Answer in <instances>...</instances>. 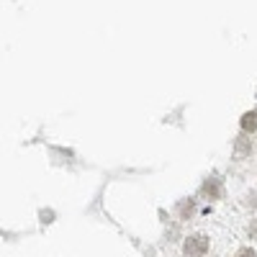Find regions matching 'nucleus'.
<instances>
[{
  "label": "nucleus",
  "mask_w": 257,
  "mask_h": 257,
  "mask_svg": "<svg viewBox=\"0 0 257 257\" xmlns=\"http://www.w3.org/2000/svg\"><path fill=\"white\" fill-rule=\"evenodd\" d=\"M183 252H185V257H203L208 252V237H203V234H193V237L185 239Z\"/></svg>",
  "instance_id": "nucleus-1"
},
{
  "label": "nucleus",
  "mask_w": 257,
  "mask_h": 257,
  "mask_svg": "<svg viewBox=\"0 0 257 257\" xmlns=\"http://www.w3.org/2000/svg\"><path fill=\"white\" fill-rule=\"evenodd\" d=\"M249 152H252V142L244 139V137H239V139H237V147H234V155L242 160V157H247Z\"/></svg>",
  "instance_id": "nucleus-2"
},
{
  "label": "nucleus",
  "mask_w": 257,
  "mask_h": 257,
  "mask_svg": "<svg viewBox=\"0 0 257 257\" xmlns=\"http://www.w3.org/2000/svg\"><path fill=\"white\" fill-rule=\"evenodd\" d=\"M257 128V111H247L242 116V132H254Z\"/></svg>",
  "instance_id": "nucleus-3"
},
{
  "label": "nucleus",
  "mask_w": 257,
  "mask_h": 257,
  "mask_svg": "<svg viewBox=\"0 0 257 257\" xmlns=\"http://www.w3.org/2000/svg\"><path fill=\"white\" fill-rule=\"evenodd\" d=\"M203 193H208V196H213V198H219V196H221V185H219V180H216V178L208 180V183L203 185Z\"/></svg>",
  "instance_id": "nucleus-4"
},
{
  "label": "nucleus",
  "mask_w": 257,
  "mask_h": 257,
  "mask_svg": "<svg viewBox=\"0 0 257 257\" xmlns=\"http://www.w3.org/2000/svg\"><path fill=\"white\" fill-rule=\"evenodd\" d=\"M237 257H257V254H254V249H252V247H244V249H239V252H237Z\"/></svg>",
  "instance_id": "nucleus-5"
},
{
  "label": "nucleus",
  "mask_w": 257,
  "mask_h": 257,
  "mask_svg": "<svg viewBox=\"0 0 257 257\" xmlns=\"http://www.w3.org/2000/svg\"><path fill=\"white\" fill-rule=\"evenodd\" d=\"M249 237H252V239L257 242V219H254V221L249 224Z\"/></svg>",
  "instance_id": "nucleus-6"
},
{
  "label": "nucleus",
  "mask_w": 257,
  "mask_h": 257,
  "mask_svg": "<svg viewBox=\"0 0 257 257\" xmlns=\"http://www.w3.org/2000/svg\"><path fill=\"white\" fill-rule=\"evenodd\" d=\"M252 206H257V193H254V196H252V201H249Z\"/></svg>",
  "instance_id": "nucleus-7"
}]
</instances>
